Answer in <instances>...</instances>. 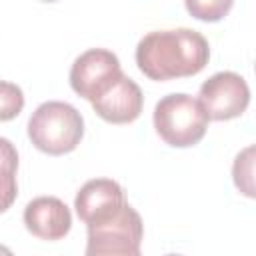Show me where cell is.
I'll list each match as a JSON object with an SVG mask.
<instances>
[{
    "label": "cell",
    "mask_w": 256,
    "mask_h": 256,
    "mask_svg": "<svg viewBox=\"0 0 256 256\" xmlns=\"http://www.w3.org/2000/svg\"><path fill=\"white\" fill-rule=\"evenodd\" d=\"M232 4H234V0H184L188 14L202 22L222 20L230 12Z\"/></svg>",
    "instance_id": "11"
},
{
    "label": "cell",
    "mask_w": 256,
    "mask_h": 256,
    "mask_svg": "<svg viewBox=\"0 0 256 256\" xmlns=\"http://www.w3.org/2000/svg\"><path fill=\"white\" fill-rule=\"evenodd\" d=\"M88 226V256H138L142 244V218L130 206L122 204L114 214L90 222Z\"/></svg>",
    "instance_id": "4"
},
{
    "label": "cell",
    "mask_w": 256,
    "mask_h": 256,
    "mask_svg": "<svg viewBox=\"0 0 256 256\" xmlns=\"http://www.w3.org/2000/svg\"><path fill=\"white\" fill-rule=\"evenodd\" d=\"M120 74V60L114 52L104 48H90L74 60L70 68V86L78 96L92 102Z\"/></svg>",
    "instance_id": "6"
},
{
    "label": "cell",
    "mask_w": 256,
    "mask_h": 256,
    "mask_svg": "<svg viewBox=\"0 0 256 256\" xmlns=\"http://www.w3.org/2000/svg\"><path fill=\"white\" fill-rule=\"evenodd\" d=\"M198 102L202 104L208 120H232L248 108L250 88L236 72H216L200 86Z\"/></svg>",
    "instance_id": "5"
},
{
    "label": "cell",
    "mask_w": 256,
    "mask_h": 256,
    "mask_svg": "<svg viewBox=\"0 0 256 256\" xmlns=\"http://www.w3.org/2000/svg\"><path fill=\"white\" fill-rule=\"evenodd\" d=\"M210 58L208 40L190 28L148 32L136 46V64L144 76L162 82L194 76Z\"/></svg>",
    "instance_id": "1"
},
{
    "label": "cell",
    "mask_w": 256,
    "mask_h": 256,
    "mask_svg": "<svg viewBox=\"0 0 256 256\" xmlns=\"http://www.w3.org/2000/svg\"><path fill=\"white\" fill-rule=\"evenodd\" d=\"M90 104L102 120L112 124H128L140 116L144 106V96L140 86L132 78L120 74Z\"/></svg>",
    "instance_id": "7"
},
{
    "label": "cell",
    "mask_w": 256,
    "mask_h": 256,
    "mask_svg": "<svg viewBox=\"0 0 256 256\" xmlns=\"http://www.w3.org/2000/svg\"><path fill=\"white\" fill-rule=\"evenodd\" d=\"M42 2H56V0H42Z\"/></svg>",
    "instance_id": "15"
},
{
    "label": "cell",
    "mask_w": 256,
    "mask_h": 256,
    "mask_svg": "<svg viewBox=\"0 0 256 256\" xmlns=\"http://www.w3.org/2000/svg\"><path fill=\"white\" fill-rule=\"evenodd\" d=\"M24 224L40 240H62L72 226L68 206L56 196H38L24 208Z\"/></svg>",
    "instance_id": "8"
},
{
    "label": "cell",
    "mask_w": 256,
    "mask_h": 256,
    "mask_svg": "<svg viewBox=\"0 0 256 256\" xmlns=\"http://www.w3.org/2000/svg\"><path fill=\"white\" fill-rule=\"evenodd\" d=\"M124 204V190L116 180L94 178L88 180L74 198V208L84 224L98 222L114 214Z\"/></svg>",
    "instance_id": "9"
},
{
    "label": "cell",
    "mask_w": 256,
    "mask_h": 256,
    "mask_svg": "<svg viewBox=\"0 0 256 256\" xmlns=\"http://www.w3.org/2000/svg\"><path fill=\"white\" fill-rule=\"evenodd\" d=\"M234 184L236 188L246 194L248 198H254V182H252V174H254V146L244 148L236 160H234Z\"/></svg>",
    "instance_id": "12"
},
{
    "label": "cell",
    "mask_w": 256,
    "mask_h": 256,
    "mask_svg": "<svg viewBox=\"0 0 256 256\" xmlns=\"http://www.w3.org/2000/svg\"><path fill=\"white\" fill-rule=\"evenodd\" d=\"M0 252H8V250H6V248H2V246H0Z\"/></svg>",
    "instance_id": "14"
},
{
    "label": "cell",
    "mask_w": 256,
    "mask_h": 256,
    "mask_svg": "<svg viewBox=\"0 0 256 256\" xmlns=\"http://www.w3.org/2000/svg\"><path fill=\"white\" fill-rule=\"evenodd\" d=\"M154 128L166 144L188 148L204 138L208 116L196 98L182 92L168 94L154 108Z\"/></svg>",
    "instance_id": "3"
},
{
    "label": "cell",
    "mask_w": 256,
    "mask_h": 256,
    "mask_svg": "<svg viewBox=\"0 0 256 256\" xmlns=\"http://www.w3.org/2000/svg\"><path fill=\"white\" fill-rule=\"evenodd\" d=\"M84 136L82 114L68 102L50 100L40 104L28 120V138L50 156L72 152Z\"/></svg>",
    "instance_id": "2"
},
{
    "label": "cell",
    "mask_w": 256,
    "mask_h": 256,
    "mask_svg": "<svg viewBox=\"0 0 256 256\" xmlns=\"http://www.w3.org/2000/svg\"><path fill=\"white\" fill-rule=\"evenodd\" d=\"M24 108V94L20 86L0 80V122L16 118Z\"/></svg>",
    "instance_id": "13"
},
{
    "label": "cell",
    "mask_w": 256,
    "mask_h": 256,
    "mask_svg": "<svg viewBox=\"0 0 256 256\" xmlns=\"http://www.w3.org/2000/svg\"><path fill=\"white\" fill-rule=\"evenodd\" d=\"M18 170V152L8 138L0 136V214L6 212L18 194L16 184Z\"/></svg>",
    "instance_id": "10"
}]
</instances>
